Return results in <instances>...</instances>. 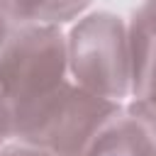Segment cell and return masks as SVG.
<instances>
[{
  "label": "cell",
  "mask_w": 156,
  "mask_h": 156,
  "mask_svg": "<svg viewBox=\"0 0 156 156\" xmlns=\"http://www.w3.org/2000/svg\"><path fill=\"white\" fill-rule=\"evenodd\" d=\"M68 83L63 29L56 24L12 27L0 51V110L10 141Z\"/></svg>",
  "instance_id": "obj_1"
},
{
  "label": "cell",
  "mask_w": 156,
  "mask_h": 156,
  "mask_svg": "<svg viewBox=\"0 0 156 156\" xmlns=\"http://www.w3.org/2000/svg\"><path fill=\"white\" fill-rule=\"evenodd\" d=\"M68 76L83 90L124 102L132 98V41L129 24L112 12L78 17L68 34Z\"/></svg>",
  "instance_id": "obj_2"
},
{
  "label": "cell",
  "mask_w": 156,
  "mask_h": 156,
  "mask_svg": "<svg viewBox=\"0 0 156 156\" xmlns=\"http://www.w3.org/2000/svg\"><path fill=\"white\" fill-rule=\"evenodd\" d=\"M119 105L122 102L98 98L71 80L12 141L46 149L54 156H85Z\"/></svg>",
  "instance_id": "obj_3"
},
{
  "label": "cell",
  "mask_w": 156,
  "mask_h": 156,
  "mask_svg": "<svg viewBox=\"0 0 156 156\" xmlns=\"http://www.w3.org/2000/svg\"><path fill=\"white\" fill-rule=\"evenodd\" d=\"M85 156H156V107L136 98L122 102Z\"/></svg>",
  "instance_id": "obj_4"
},
{
  "label": "cell",
  "mask_w": 156,
  "mask_h": 156,
  "mask_svg": "<svg viewBox=\"0 0 156 156\" xmlns=\"http://www.w3.org/2000/svg\"><path fill=\"white\" fill-rule=\"evenodd\" d=\"M132 98L156 107V0H141L129 22Z\"/></svg>",
  "instance_id": "obj_5"
},
{
  "label": "cell",
  "mask_w": 156,
  "mask_h": 156,
  "mask_svg": "<svg viewBox=\"0 0 156 156\" xmlns=\"http://www.w3.org/2000/svg\"><path fill=\"white\" fill-rule=\"evenodd\" d=\"M93 0H0V15L12 24H71L85 15Z\"/></svg>",
  "instance_id": "obj_6"
},
{
  "label": "cell",
  "mask_w": 156,
  "mask_h": 156,
  "mask_svg": "<svg viewBox=\"0 0 156 156\" xmlns=\"http://www.w3.org/2000/svg\"><path fill=\"white\" fill-rule=\"evenodd\" d=\"M0 156H54L46 149L32 146V144H22V141H7L5 146H0Z\"/></svg>",
  "instance_id": "obj_7"
},
{
  "label": "cell",
  "mask_w": 156,
  "mask_h": 156,
  "mask_svg": "<svg viewBox=\"0 0 156 156\" xmlns=\"http://www.w3.org/2000/svg\"><path fill=\"white\" fill-rule=\"evenodd\" d=\"M10 141V134H7V127H5V119H2V110H0V146H5Z\"/></svg>",
  "instance_id": "obj_8"
}]
</instances>
